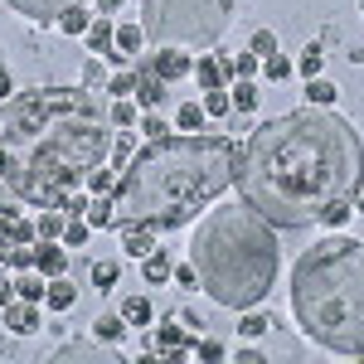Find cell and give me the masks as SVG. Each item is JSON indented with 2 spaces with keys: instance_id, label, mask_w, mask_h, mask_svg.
I'll return each mask as SVG.
<instances>
[{
  "instance_id": "83f0119b",
  "label": "cell",
  "mask_w": 364,
  "mask_h": 364,
  "mask_svg": "<svg viewBox=\"0 0 364 364\" xmlns=\"http://www.w3.org/2000/svg\"><path fill=\"white\" fill-rule=\"evenodd\" d=\"M175 122H180V132H199V127H204V107H199V102H185V107L175 112Z\"/></svg>"
},
{
  "instance_id": "484cf974",
  "label": "cell",
  "mask_w": 364,
  "mask_h": 364,
  "mask_svg": "<svg viewBox=\"0 0 364 364\" xmlns=\"http://www.w3.org/2000/svg\"><path fill=\"white\" fill-rule=\"evenodd\" d=\"M262 73H267L272 83H287V78H291V58H287V54H272V58H262Z\"/></svg>"
},
{
  "instance_id": "5b68a950",
  "label": "cell",
  "mask_w": 364,
  "mask_h": 364,
  "mask_svg": "<svg viewBox=\"0 0 364 364\" xmlns=\"http://www.w3.org/2000/svg\"><path fill=\"white\" fill-rule=\"evenodd\" d=\"M291 306L316 345L364 355V243L321 238L291 272Z\"/></svg>"
},
{
  "instance_id": "b9f144b4",
  "label": "cell",
  "mask_w": 364,
  "mask_h": 364,
  "mask_svg": "<svg viewBox=\"0 0 364 364\" xmlns=\"http://www.w3.org/2000/svg\"><path fill=\"white\" fill-rule=\"evenodd\" d=\"M34 238H39V228L25 224V219H15V233H10V243H34Z\"/></svg>"
},
{
  "instance_id": "4dcf8cb0",
  "label": "cell",
  "mask_w": 364,
  "mask_h": 364,
  "mask_svg": "<svg viewBox=\"0 0 364 364\" xmlns=\"http://www.w3.org/2000/svg\"><path fill=\"white\" fill-rule=\"evenodd\" d=\"M87 185H92V195H112V190H117V175L97 166V170H87Z\"/></svg>"
},
{
  "instance_id": "ac0fdd59",
  "label": "cell",
  "mask_w": 364,
  "mask_h": 364,
  "mask_svg": "<svg viewBox=\"0 0 364 364\" xmlns=\"http://www.w3.org/2000/svg\"><path fill=\"white\" fill-rule=\"evenodd\" d=\"M92 336L102 340V345H117V340L127 336V321H122V316H97V321H92Z\"/></svg>"
},
{
  "instance_id": "8fae6325",
  "label": "cell",
  "mask_w": 364,
  "mask_h": 364,
  "mask_svg": "<svg viewBox=\"0 0 364 364\" xmlns=\"http://www.w3.org/2000/svg\"><path fill=\"white\" fill-rule=\"evenodd\" d=\"M5 326H10L15 336H34V331H39V311H34V301H25V296L10 301V306H5Z\"/></svg>"
},
{
  "instance_id": "d6a6232c",
  "label": "cell",
  "mask_w": 364,
  "mask_h": 364,
  "mask_svg": "<svg viewBox=\"0 0 364 364\" xmlns=\"http://www.w3.org/2000/svg\"><path fill=\"white\" fill-rule=\"evenodd\" d=\"M350 214H355V204H350V199H336V204L326 209V219H321V224H326V228H340Z\"/></svg>"
},
{
  "instance_id": "cb8c5ba5",
  "label": "cell",
  "mask_w": 364,
  "mask_h": 364,
  "mask_svg": "<svg viewBox=\"0 0 364 364\" xmlns=\"http://www.w3.org/2000/svg\"><path fill=\"white\" fill-rule=\"evenodd\" d=\"M34 228H39V238H63V228H68L63 224V209H44Z\"/></svg>"
},
{
  "instance_id": "f6af8a7d",
  "label": "cell",
  "mask_w": 364,
  "mask_h": 364,
  "mask_svg": "<svg viewBox=\"0 0 364 364\" xmlns=\"http://www.w3.org/2000/svg\"><path fill=\"white\" fill-rule=\"evenodd\" d=\"M141 132H146V136L156 141V136H166L170 127H166V122H161V117H146V122H141Z\"/></svg>"
},
{
  "instance_id": "ba28073f",
  "label": "cell",
  "mask_w": 364,
  "mask_h": 364,
  "mask_svg": "<svg viewBox=\"0 0 364 364\" xmlns=\"http://www.w3.org/2000/svg\"><path fill=\"white\" fill-rule=\"evenodd\" d=\"M195 78H199V87H204V92H209V87H228V83H233V63H228V58L204 54L195 63Z\"/></svg>"
},
{
  "instance_id": "60d3db41",
  "label": "cell",
  "mask_w": 364,
  "mask_h": 364,
  "mask_svg": "<svg viewBox=\"0 0 364 364\" xmlns=\"http://www.w3.org/2000/svg\"><path fill=\"white\" fill-rule=\"evenodd\" d=\"M97 350L92 345H68V350H54V360H92Z\"/></svg>"
},
{
  "instance_id": "f1b7e54d",
  "label": "cell",
  "mask_w": 364,
  "mask_h": 364,
  "mask_svg": "<svg viewBox=\"0 0 364 364\" xmlns=\"http://www.w3.org/2000/svg\"><path fill=\"white\" fill-rule=\"evenodd\" d=\"M228 107H233L228 87H209V102H204V112H209V117H228Z\"/></svg>"
},
{
  "instance_id": "2e32d148",
  "label": "cell",
  "mask_w": 364,
  "mask_h": 364,
  "mask_svg": "<svg viewBox=\"0 0 364 364\" xmlns=\"http://www.w3.org/2000/svg\"><path fill=\"white\" fill-rule=\"evenodd\" d=\"M92 228H112L117 224V199L112 195H97L92 204H87V214H83Z\"/></svg>"
},
{
  "instance_id": "3957f363",
  "label": "cell",
  "mask_w": 364,
  "mask_h": 364,
  "mask_svg": "<svg viewBox=\"0 0 364 364\" xmlns=\"http://www.w3.org/2000/svg\"><path fill=\"white\" fill-rule=\"evenodd\" d=\"M243 151L228 136H156L136 151L127 170L117 175V214L122 224H156L180 228L199 214V204L219 199L228 185H238Z\"/></svg>"
},
{
  "instance_id": "f907efd6",
  "label": "cell",
  "mask_w": 364,
  "mask_h": 364,
  "mask_svg": "<svg viewBox=\"0 0 364 364\" xmlns=\"http://www.w3.org/2000/svg\"><path fill=\"white\" fill-rule=\"evenodd\" d=\"M355 209H360V214H364V190H360V195H355Z\"/></svg>"
},
{
  "instance_id": "7c38bea8",
  "label": "cell",
  "mask_w": 364,
  "mask_h": 364,
  "mask_svg": "<svg viewBox=\"0 0 364 364\" xmlns=\"http://www.w3.org/2000/svg\"><path fill=\"white\" fill-rule=\"evenodd\" d=\"M34 267H39L44 277H63L68 257H63V248H58V238H39V248H34Z\"/></svg>"
},
{
  "instance_id": "d4e9b609",
  "label": "cell",
  "mask_w": 364,
  "mask_h": 364,
  "mask_svg": "<svg viewBox=\"0 0 364 364\" xmlns=\"http://www.w3.org/2000/svg\"><path fill=\"white\" fill-rule=\"evenodd\" d=\"M228 97H233V107H238V112H252V107H257V87H252V78L233 83V92H228Z\"/></svg>"
},
{
  "instance_id": "f35d334b",
  "label": "cell",
  "mask_w": 364,
  "mask_h": 364,
  "mask_svg": "<svg viewBox=\"0 0 364 364\" xmlns=\"http://www.w3.org/2000/svg\"><path fill=\"white\" fill-rule=\"evenodd\" d=\"M107 92H117V97H127V92H136V73H117L112 83H107Z\"/></svg>"
},
{
  "instance_id": "7bdbcfd3",
  "label": "cell",
  "mask_w": 364,
  "mask_h": 364,
  "mask_svg": "<svg viewBox=\"0 0 364 364\" xmlns=\"http://www.w3.org/2000/svg\"><path fill=\"white\" fill-rule=\"evenodd\" d=\"M132 117H136V112H132V102L117 97V102H112V122H117V127H132Z\"/></svg>"
},
{
  "instance_id": "9a60e30c",
  "label": "cell",
  "mask_w": 364,
  "mask_h": 364,
  "mask_svg": "<svg viewBox=\"0 0 364 364\" xmlns=\"http://www.w3.org/2000/svg\"><path fill=\"white\" fill-rule=\"evenodd\" d=\"M136 97L146 102V107H161V102H166V78H161L156 68H146V73L136 78Z\"/></svg>"
},
{
  "instance_id": "c3c4849f",
  "label": "cell",
  "mask_w": 364,
  "mask_h": 364,
  "mask_svg": "<svg viewBox=\"0 0 364 364\" xmlns=\"http://www.w3.org/2000/svg\"><path fill=\"white\" fill-rule=\"evenodd\" d=\"M10 301H15V287H0V311L10 306Z\"/></svg>"
},
{
  "instance_id": "7dc6e473",
  "label": "cell",
  "mask_w": 364,
  "mask_h": 364,
  "mask_svg": "<svg viewBox=\"0 0 364 364\" xmlns=\"http://www.w3.org/2000/svg\"><path fill=\"white\" fill-rule=\"evenodd\" d=\"M10 92H15V83H10V73L0 68V97H10Z\"/></svg>"
},
{
  "instance_id": "7402d4cb",
  "label": "cell",
  "mask_w": 364,
  "mask_h": 364,
  "mask_svg": "<svg viewBox=\"0 0 364 364\" xmlns=\"http://www.w3.org/2000/svg\"><path fill=\"white\" fill-rule=\"evenodd\" d=\"M141 39H146V29H136V25H122L117 29V54L122 58H132L141 49Z\"/></svg>"
},
{
  "instance_id": "7a4b0ae2",
  "label": "cell",
  "mask_w": 364,
  "mask_h": 364,
  "mask_svg": "<svg viewBox=\"0 0 364 364\" xmlns=\"http://www.w3.org/2000/svg\"><path fill=\"white\" fill-rule=\"evenodd\" d=\"M107 156L112 132L83 87H34L0 112V180L39 209H63Z\"/></svg>"
},
{
  "instance_id": "4fadbf2b",
  "label": "cell",
  "mask_w": 364,
  "mask_h": 364,
  "mask_svg": "<svg viewBox=\"0 0 364 364\" xmlns=\"http://www.w3.org/2000/svg\"><path fill=\"white\" fill-rule=\"evenodd\" d=\"M156 345L170 355V364L185 360V350H190V340H185V326H175V321H161V331H156Z\"/></svg>"
},
{
  "instance_id": "e575fe53",
  "label": "cell",
  "mask_w": 364,
  "mask_h": 364,
  "mask_svg": "<svg viewBox=\"0 0 364 364\" xmlns=\"http://www.w3.org/2000/svg\"><path fill=\"white\" fill-rule=\"evenodd\" d=\"M296 68H301V73H306V78H321V68H326V54H321V49H316V44H311L306 54H301V63H296Z\"/></svg>"
},
{
  "instance_id": "52a82bcc",
  "label": "cell",
  "mask_w": 364,
  "mask_h": 364,
  "mask_svg": "<svg viewBox=\"0 0 364 364\" xmlns=\"http://www.w3.org/2000/svg\"><path fill=\"white\" fill-rule=\"evenodd\" d=\"M10 5H15L20 15H29L34 25H54L68 5H83V0H10Z\"/></svg>"
},
{
  "instance_id": "e0dca14e",
  "label": "cell",
  "mask_w": 364,
  "mask_h": 364,
  "mask_svg": "<svg viewBox=\"0 0 364 364\" xmlns=\"http://www.w3.org/2000/svg\"><path fill=\"white\" fill-rule=\"evenodd\" d=\"M44 301L54 311H68L73 301H78V287L73 282H63V277H49V291H44Z\"/></svg>"
},
{
  "instance_id": "6da1fadb",
  "label": "cell",
  "mask_w": 364,
  "mask_h": 364,
  "mask_svg": "<svg viewBox=\"0 0 364 364\" xmlns=\"http://www.w3.org/2000/svg\"><path fill=\"white\" fill-rule=\"evenodd\" d=\"M238 190L272 228L321 224L336 199L364 190V141L331 107L272 117L238 161Z\"/></svg>"
},
{
  "instance_id": "1f68e13d",
  "label": "cell",
  "mask_w": 364,
  "mask_h": 364,
  "mask_svg": "<svg viewBox=\"0 0 364 364\" xmlns=\"http://www.w3.org/2000/svg\"><path fill=\"white\" fill-rule=\"evenodd\" d=\"M238 331H243V340H248V336H267V331H272V321H267V316H257V311H248V316L238 321Z\"/></svg>"
},
{
  "instance_id": "d6986e66",
  "label": "cell",
  "mask_w": 364,
  "mask_h": 364,
  "mask_svg": "<svg viewBox=\"0 0 364 364\" xmlns=\"http://www.w3.org/2000/svg\"><path fill=\"white\" fill-rule=\"evenodd\" d=\"M58 29H63V34H87V29H92V15H87L83 5H68V10L58 15Z\"/></svg>"
},
{
  "instance_id": "f546056e",
  "label": "cell",
  "mask_w": 364,
  "mask_h": 364,
  "mask_svg": "<svg viewBox=\"0 0 364 364\" xmlns=\"http://www.w3.org/2000/svg\"><path fill=\"white\" fill-rule=\"evenodd\" d=\"M252 54L257 58H272L277 54V34H272V29H257V34H252V44H248Z\"/></svg>"
},
{
  "instance_id": "ee69618b",
  "label": "cell",
  "mask_w": 364,
  "mask_h": 364,
  "mask_svg": "<svg viewBox=\"0 0 364 364\" xmlns=\"http://www.w3.org/2000/svg\"><path fill=\"white\" fill-rule=\"evenodd\" d=\"M175 282H180V287H199V272H195V262H185V267H175Z\"/></svg>"
},
{
  "instance_id": "ffe728a7",
  "label": "cell",
  "mask_w": 364,
  "mask_h": 364,
  "mask_svg": "<svg viewBox=\"0 0 364 364\" xmlns=\"http://www.w3.org/2000/svg\"><path fill=\"white\" fill-rule=\"evenodd\" d=\"M336 97H340V92H336L331 78H311V83H306V102H311V107H331Z\"/></svg>"
},
{
  "instance_id": "603a6c76",
  "label": "cell",
  "mask_w": 364,
  "mask_h": 364,
  "mask_svg": "<svg viewBox=\"0 0 364 364\" xmlns=\"http://www.w3.org/2000/svg\"><path fill=\"white\" fill-rule=\"evenodd\" d=\"M141 272H146V282H170V257L166 252H146V267H141Z\"/></svg>"
},
{
  "instance_id": "d590c367",
  "label": "cell",
  "mask_w": 364,
  "mask_h": 364,
  "mask_svg": "<svg viewBox=\"0 0 364 364\" xmlns=\"http://www.w3.org/2000/svg\"><path fill=\"white\" fill-rule=\"evenodd\" d=\"M112 161H117V170H127V161H132V132H122L112 141Z\"/></svg>"
},
{
  "instance_id": "bcb514c9",
  "label": "cell",
  "mask_w": 364,
  "mask_h": 364,
  "mask_svg": "<svg viewBox=\"0 0 364 364\" xmlns=\"http://www.w3.org/2000/svg\"><path fill=\"white\" fill-rule=\"evenodd\" d=\"M87 204H92V199H83V195H68V204H63V214H87Z\"/></svg>"
},
{
  "instance_id": "816d5d0a",
  "label": "cell",
  "mask_w": 364,
  "mask_h": 364,
  "mask_svg": "<svg viewBox=\"0 0 364 364\" xmlns=\"http://www.w3.org/2000/svg\"><path fill=\"white\" fill-rule=\"evenodd\" d=\"M360 10H364V5H360Z\"/></svg>"
},
{
  "instance_id": "30bf717a",
  "label": "cell",
  "mask_w": 364,
  "mask_h": 364,
  "mask_svg": "<svg viewBox=\"0 0 364 364\" xmlns=\"http://www.w3.org/2000/svg\"><path fill=\"white\" fill-rule=\"evenodd\" d=\"M122 248L132 252V257H146V252L156 248V224H122Z\"/></svg>"
},
{
  "instance_id": "74e56055",
  "label": "cell",
  "mask_w": 364,
  "mask_h": 364,
  "mask_svg": "<svg viewBox=\"0 0 364 364\" xmlns=\"http://www.w3.org/2000/svg\"><path fill=\"white\" fill-rule=\"evenodd\" d=\"M117 282V262H92V287H112Z\"/></svg>"
},
{
  "instance_id": "8992f818",
  "label": "cell",
  "mask_w": 364,
  "mask_h": 364,
  "mask_svg": "<svg viewBox=\"0 0 364 364\" xmlns=\"http://www.w3.org/2000/svg\"><path fill=\"white\" fill-rule=\"evenodd\" d=\"M238 0H141V29L156 44H190L209 49L233 25Z\"/></svg>"
},
{
  "instance_id": "277c9868",
  "label": "cell",
  "mask_w": 364,
  "mask_h": 364,
  "mask_svg": "<svg viewBox=\"0 0 364 364\" xmlns=\"http://www.w3.org/2000/svg\"><path fill=\"white\" fill-rule=\"evenodd\" d=\"M190 262L199 272V287L219 306L252 311L277 282V233L248 199L224 204L195 228Z\"/></svg>"
},
{
  "instance_id": "ab89813d",
  "label": "cell",
  "mask_w": 364,
  "mask_h": 364,
  "mask_svg": "<svg viewBox=\"0 0 364 364\" xmlns=\"http://www.w3.org/2000/svg\"><path fill=\"white\" fill-rule=\"evenodd\" d=\"M195 355H199L204 364H209V360H224V345H219V340H199V345H195Z\"/></svg>"
},
{
  "instance_id": "836d02e7",
  "label": "cell",
  "mask_w": 364,
  "mask_h": 364,
  "mask_svg": "<svg viewBox=\"0 0 364 364\" xmlns=\"http://www.w3.org/2000/svg\"><path fill=\"white\" fill-rule=\"evenodd\" d=\"M87 228H92V224H87L83 214H78V219H73V224L63 228V243H68V248H83V243H87Z\"/></svg>"
},
{
  "instance_id": "681fc988",
  "label": "cell",
  "mask_w": 364,
  "mask_h": 364,
  "mask_svg": "<svg viewBox=\"0 0 364 364\" xmlns=\"http://www.w3.org/2000/svg\"><path fill=\"white\" fill-rule=\"evenodd\" d=\"M122 5H127V0H102V10H122Z\"/></svg>"
},
{
  "instance_id": "8d00e7d4",
  "label": "cell",
  "mask_w": 364,
  "mask_h": 364,
  "mask_svg": "<svg viewBox=\"0 0 364 364\" xmlns=\"http://www.w3.org/2000/svg\"><path fill=\"white\" fill-rule=\"evenodd\" d=\"M257 63H262V58L252 54V49H248V54H238V58H233V78H252V73H257Z\"/></svg>"
},
{
  "instance_id": "9c48e42d",
  "label": "cell",
  "mask_w": 364,
  "mask_h": 364,
  "mask_svg": "<svg viewBox=\"0 0 364 364\" xmlns=\"http://www.w3.org/2000/svg\"><path fill=\"white\" fill-rule=\"evenodd\" d=\"M151 68H156L166 83H175V78H185L195 63H190V54H175V44H161V54L151 58Z\"/></svg>"
},
{
  "instance_id": "44dd1931",
  "label": "cell",
  "mask_w": 364,
  "mask_h": 364,
  "mask_svg": "<svg viewBox=\"0 0 364 364\" xmlns=\"http://www.w3.org/2000/svg\"><path fill=\"white\" fill-rule=\"evenodd\" d=\"M122 321L127 326H151V301L146 296H127L122 301Z\"/></svg>"
},
{
  "instance_id": "4316f807",
  "label": "cell",
  "mask_w": 364,
  "mask_h": 364,
  "mask_svg": "<svg viewBox=\"0 0 364 364\" xmlns=\"http://www.w3.org/2000/svg\"><path fill=\"white\" fill-rule=\"evenodd\" d=\"M44 291H49V282H39V277H15V296H25V301H44Z\"/></svg>"
},
{
  "instance_id": "5bb4252c",
  "label": "cell",
  "mask_w": 364,
  "mask_h": 364,
  "mask_svg": "<svg viewBox=\"0 0 364 364\" xmlns=\"http://www.w3.org/2000/svg\"><path fill=\"white\" fill-rule=\"evenodd\" d=\"M87 44H92V54H102V58H122V54H117V29L107 25V20H92Z\"/></svg>"
}]
</instances>
